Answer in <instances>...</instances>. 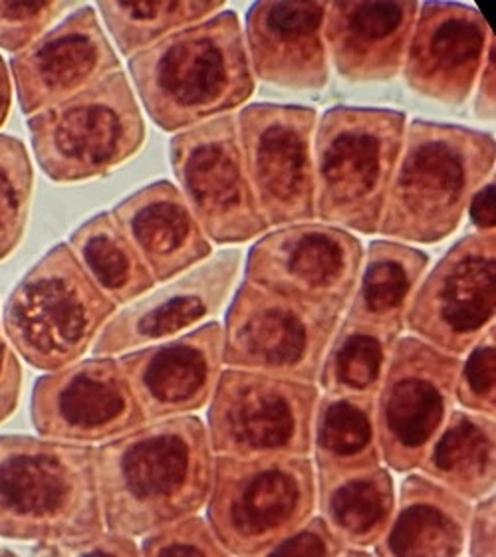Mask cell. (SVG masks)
I'll return each mask as SVG.
<instances>
[{"label":"cell","instance_id":"19","mask_svg":"<svg viewBox=\"0 0 496 557\" xmlns=\"http://www.w3.org/2000/svg\"><path fill=\"white\" fill-rule=\"evenodd\" d=\"M221 363L223 325L216 322L120 359L147 421L199 411L213 397Z\"/></svg>","mask_w":496,"mask_h":557},{"label":"cell","instance_id":"25","mask_svg":"<svg viewBox=\"0 0 496 557\" xmlns=\"http://www.w3.org/2000/svg\"><path fill=\"white\" fill-rule=\"evenodd\" d=\"M318 488L322 518L346 546L380 542L395 510L394 480L387 470H318Z\"/></svg>","mask_w":496,"mask_h":557},{"label":"cell","instance_id":"17","mask_svg":"<svg viewBox=\"0 0 496 557\" xmlns=\"http://www.w3.org/2000/svg\"><path fill=\"white\" fill-rule=\"evenodd\" d=\"M11 67L21 108L35 115L120 72V60L96 12L84 7L16 54Z\"/></svg>","mask_w":496,"mask_h":557},{"label":"cell","instance_id":"37","mask_svg":"<svg viewBox=\"0 0 496 557\" xmlns=\"http://www.w3.org/2000/svg\"><path fill=\"white\" fill-rule=\"evenodd\" d=\"M30 554L35 556H139V547L132 535L98 534L72 542H40Z\"/></svg>","mask_w":496,"mask_h":557},{"label":"cell","instance_id":"30","mask_svg":"<svg viewBox=\"0 0 496 557\" xmlns=\"http://www.w3.org/2000/svg\"><path fill=\"white\" fill-rule=\"evenodd\" d=\"M399 334L348 318L322 361L320 383L327 395L375 397Z\"/></svg>","mask_w":496,"mask_h":557},{"label":"cell","instance_id":"9","mask_svg":"<svg viewBox=\"0 0 496 557\" xmlns=\"http://www.w3.org/2000/svg\"><path fill=\"white\" fill-rule=\"evenodd\" d=\"M339 308L296 300L247 280L223 327V363L284 380L314 383L338 332Z\"/></svg>","mask_w":496,"mask_h":557},{"label":"cell","instance_id":"15","mask_svg":"<svg viewBox=\"0 0 496 557\" xmlns=\"http://www.w3.org/2000/svg\"><path fill=\"white\" fill-rule=\"evenodd\" d=\"M363 248L327 224H288L250 248L247 282L296 300L346 310L360 278Z\"/></svg>","mask_w":496,"mask_h":557},{"label":"cell","instance_id":"35","mask_svg":"<svg viewBox=\"0 0 496 557\" xmlns=\"http://www.w3.org/2000/svg\"><path fill=\"white\" fill-rule=\"evenodd\" d=\"M144 556H226L209 522L199 516H187L173 524L149 532L139 549Z\"/></svg>","mask_w":496,"mask_h":557},{"label":"cell","instance_id":"28","mask_svg":"<svg viewBox=\"0 0 496 557\" xmlns=\"http://www.w3.org/2000/svg\"><path fill=\"white\" fill-rule=\"evenodd\" d=\"M70 248L91 282L120 306L137 300L156 280L110 212L91 216L70 236Z\"/></svg>","mask_w":496,"mask_h":557},{"label":"cell","instance_id":"41","mask_svg":"<svg viewBox=\"0 0 496 557\" xmlns=\"http://www.w3.org/2000/svg\"><path fill=\"white\" fill-rule=\"evenodd\" d=\"M467 211L479 233H495V178L474 190Z\"/></svg>","mask_w":496,"mask_h":557},{"label":"cell","instance_id":"4","mask_svg":"<svg viewBox=\"0 0 496 557\" xmlns=\"http://www.w3.org/2000/svg\"><path fill=\"white\" fill-rule=\"evenodd\" d=\"M103 530L96 448L0 436V535L72 542Z\"/></svg>","mask_w":496,"mask_h":557},{"label":"cell","instance_id":"22","mask_svg":"<svg viewBox=\"0 0 496 557\" xmlns=\"http://www.w3.org/2000/svg\"><path fill=\"white\" fill-rule=\"evenodd\" d=\"M418 2H327L324 42L339 76L384 82L399 74Z\"/></svg>","mask_w":496,"mask_h":557},{"label":"cell","instance_id":"20","mask_svg":"<svg viewBox=\"0 0 496 557\" xmlns=\"http://www.w3.org/2000/svg\"><path fill=\"white\" fill-rule=\"evenodd\" d=\"M240 252L226 250L203 267L115 313L91 346L94 356H115L161 344L219 312L237 278Z\"/></svg>","mask_w":496,"mask_h":557},{"label":"cell","instance_id":"40","mask_svg":"<svg viewBox=\"0 0 496 557\" xmlns=\"http://www.w3.org/2000/svg\"><path fill=\"white\" fill-rule=\"evenodd\" d=\"M495 38L488 40L486 46L485 62L481 67V79L476 88V100H474V115L483 122L495 120Z\"/></svg>","mask_w":496,"mask_h":557},{"label":"cell","instance_id":"3","mask_svg":"<svg viewBox=\"0 0 496 557\" xmlns=\"http://www.w3.org/2000/svg\"><path fill=\"white\" fill-rule=\"evenodd\" d=\"M495 137L457 125L411 123L380 233L433 245L455 233L469 201L495 169Z\"/></svg>","mask_w":496,"mask_h":557},{"label":"cell","instance_id":"16","mask_svg":"<svg viewBox=\"0 0 496 557\" xmlns=\"http://www.w3.org/2000/svg\"><path fill=\"white\" fill-rule=\"evenodd\" d=\"M30 417L40 435L70 443L122 436L147 421L120 361L108 356L72 363L38 380Z\"/></svg>","mask_w":496,"mask_h":557},{"label":"cell","instance_id":"23","mask_svg":"<svg viewBox=\"0 0 496 557\" xmlns=\"http://www.w3.org/2000/svg\"><path fill=\"white\" fill-rule=\"evenodd\" d=\"M112 214L153 280L165 282L179 276L211 255V243L189 202L168 181L137 190Z\"/></svg>","mask_w":496,"mask_h":557},{"label":"cell","instance_id":"14","mask_svg":"<svg viewBox=\"0 0 496 557\" xmlns=\"http://www.w3.org/2000/svg\"><path fill=\"white\" fill-rule=\"evenodd\" d=\"M495 233L461 238L413 294L409 330L449 356L467 354L495 323Z\"/></svg>","mask_w":496,"mask_h":557},{"label":"cell","instance_id":"18","mask_svg":"<svg viewBox=\"0 0 496 557\" xmlns=\"http://www.w3.org/2000/svg\"><path fill=\"white\" fill-rule=\"evenodd\" d=\"M491 40L483 14L455 2H425L407 45L409 88L445 106L471 96Z\"/></svg>","mask_w":496,"mask_h":557},{"label":"cell","instance_id":"24","mask_svg":"<svg viewBox=\"0 0 496 557\" xmlns=\"http://www.w3.org/2000/svg\"><path fill=\"white\" fill-rule=\"evenodd\" d=\"M471 512L469 500L413 474L404 482L397 512L375 544L377 556H461Z\"/></svg>","mask_w":496,"mask_h":557},{"label":"cell","instance_id":"33","mask_svg":"<svg viewBox=\"0 0 496 557\" xmlns=\"http://www.w3.org/2000/svg\"><path fill=\"white\" fill-rule=\"evenodd\" d=\"M469 351V359L459 368L455 397L469 411L495 417V323Z\"/></svg>","mask_w":496,"mask_h":557},{"label":"cell","instance_id":"32","mask_svg":"<svg viewBox=\"0 0 496 557\" xmlns=\"http://www.w3.org/2000/svg\"><path fill=\"white\" fill-rule=\"evenodd\" d=\"M35 173L21 139L0 135V260L23 240Z\"/></svg>","mask_w":496,"mask_h":557},{"label":"cell","instance_id":"10","mask_svg":"<svg viewBox=\"0 0 496 557\" xmlns=\"http://www.w3.org/2000/svg\"><path fill=\"white\" fill-rule=\"evenodd\" d=\"M317 407L312 383L228 369L211 397V448L226 457H306Z\"/></svg>","mask_w":496,"mask_h":557},{"label":"cell","instance_id":"21","mask_svg":"<svg viewBox=\"0 0 496 557\" xmlns=\"http://www.w3.org/2000/svg\"><path fill=\"white\" fill-rule=\"evenodd\" d=\"M327 2H257L247 14L252 74L278 88L322 89L327 84L324 18Z\"/></svg>","mask_w":496,"mask_h":557},{"label":"cell","instance_id":"27","mask_svg":"<svg viewBox=\"0 0 496 557\" xmlns=\"http://www.w3.org/2000/svg\"><path fill=\"white\" fill-rule=\"evenodd\" d=\"M427 264L429 258L418 248L389 240L373 243L348 318L401 334L409 301Z\"/></svg>","mask_w":496,"mask_h":557},{"label":"cell","instance_id":"2","mask_svg":"<svg viewBox=\"0 0 496 557\" xmlns=\"http://www.w3.org/2000/svg\"><path fill=\"white\" fill-rule=\"evenodd\" d=\"M149 117L179 132L243 106L255 91L237 14L221 11L149 46L129 60Z\"/></svg>","mask_w":496,"mask_h":557},{"label":"cell","instance_id":"26","mask_svg":"<svg viewBox=\"0 0 496 557\" xmlns=\"http://www.w3.org/2000/svg\"><path fill=\"white\" fill-rule=\"evenodd\" d=\"M419 467L464 500L485 498L495 491V419L451 411Z\"/></svg>","mask_w":496,"mask_h":557},{"label":"cell","instance_id":"38","mask_svg":"<svg viewBox=\"0 0 496 557\" xmlns=\"http://www.w3.org/2000/svg\"><path fill=\"white\" fill-rule=\"evenodd\" d=\"M21 389H23V371L16 361V356L12 354L11 346L0 334V423L9 419L16 409L21 399Z\"/></svg>","mask_w":496,"mask_h":557},{"label":"cell","instance_id":"42","mask_svg":"<svg viewBox=\"0 0 496 557\" xmlns=\"http://www.w3.org/2000/svg\"><path fill=\"white\" fill-rule=\"evenodd\" d=\"M11 78H9L7 66H4V62H2V58H0V127L4 125L7 117H9V112H11Z\"/></svg>","mask_w":496,"mask_h":557},{"label":"cell","instance_id":"7","mask_svg":"<svg viewBox=\"0 0 496 557\" xmlns=\"http://www.w3.org/2000/svg\"><path fill=\"white\" fill-rule=\"evenodd\" d=\"M207 522L233 556H264L305 524L317 504L308 457L214 458Z\"/></svg>","mask_w":496,"mask_h":557},{"label":"cell","instance_id":"12","mask_svg":"<svg viewBox=\"0 0 496 557\" xmlns=\"http://www.w3.org/2000/svg\"><path fill=\"white\" fill-rule=\"evenodd\" d=\"M248 183L269 226L317 216L312 137L317 112L283 103H255L237 115Z\"/></svg>","mask_w":496,"mask_h":557},{"label":"cell","instance_id":"29","mask_svg":"<svg viewBox=\"0 0 496 557\" xmlns=\"http://www.w3.org/2000/svg\"><path fill=\"white\" fill-rule=\"evenodd\" d=\"M373 397L326 395L317 407L312 441L318 470L380 467Z\"/></svg>","mask_w":496,"mask_h":557},{"label":"cell","instance_id":"1","mask_svg":"<svg viewBox=\"0 0 496 557\" xmlns=\"http://www.w3.org/2000/svg\"><path fill=\"white\" fill-rule=\"evenodd\" d=\"M209 433L197 417H170L96 450L103 524L144 535L203 508L213 486Z\"/></svg>","mask_w":496,"mask_h":557},{"label":"cell","instance_id":"8","mask_svg":"<svg viewBox=\"0 0 496 557\" xmlns=\"http://www.w3.org/2000/svg\"><path fill=\"white\" fill-rule=\"evenodd\" d=\"M28 132L38 165L57 183L108 175L146 141V123L122 72L35 113Z\"/></svg>","mask_w":496,"mask_h":557},{"label":"cell","instance_id":"39","mask_svg":"<svg viewBox=\"0 0 496 557\" xmlns=\"http://www.w3.org/2000/svg\"><path fill=\"white\" fill-rule=\"evenodd\" d=\"M471 556H495V496L481 498L469 520Z\"/></svg>","mask_w":496,"mask_h":557},{"label":"cell","instance_id":"34","mask_svg":"<svg viewBox=\"0 0 496 557\" xmlns=\"http://www.w3.org/2000/svg\"><path fill=\"white\" fill-rule=\"evenodd\" d=\"M76 2H0V48L23 52Z\"/></svg>","mask_w":496,"mask_h":557},{"label":"cell","instance_id":"11","mask_svg":"<svg viewBox=\"0 0 496 557\" xmlns=\"http://www.w3.org/2000/svg\"><path fill=\"white\" fill-rule=\"evenodd\" d=\"M461 361L418 337L395 342L373 409L380 455L397 472L418 469L451 414Z\"/></svg>","mask_w":496,"mask_h":557},{"label":"cell","instance_id":"31","mask_svg":"<svg viewBox=\"0 0 496 557\" xmlns=\"http://www.w3.org/2000/svg\"><path fill=\"white\" fill-rule=\"evenodd\" d=\"M223 2H100L103 23L125 57H136L171 34L219 14Z\"/></svg>","mask_w":496,"mask_h":557},{"label":"cell","instance_id":"6","mask_svg":"<svg viewBox=\"0 0 496 557\" xmlns=\"http://www.w3.org/2000/svg\"><path fill=\"white\" fill-rule=\"evenodd\" d=\"M69 245H58L28 270L4 306L2 325L28 366L60 371L90 349L115 313Z\"/></svg>","mask_w":496,"mask_h":557},{"label":"cell","instance_id":"5","mask_svg":"<svg viewBox=\"0 0 496 557\" xmlns=\"http://www.w3.org/2000/svg\"><path fill=\"white\" fill-rule=\"evenodd\" d=\"M404 139V113L346 106L324 113L314 146L318 216L377 233Z\"/></svg>","mask_w":496,"mask_h":557},{"label":"cell","instance_id":"36","mask_svg":"<svg viewBox=\"0 0 496 557\" xmlns=\"http://www.w3.org/2000/svg\"><path fill=\"white\" fill-rule=\"evenodd\" d=\"M346 547L338 534L320 516L284 535L264 556H342Z\"/></svg>","mask_w":496,"mask_h":557},{"label":"cell","instance_id":"13","mask_svg":"<svg viewBox=\"0 0 496 557\" xmlns=\"http://www.w3.org/2000/svg\"><path fill=\"white\" fill-rule=\"evenodd\" d=\"M171 165L195 219L216 245H240L269 228L248 183L237 115H219L175 135Z\"/></svg>","mask_w":496,"mask_h":557}]
</instances>
